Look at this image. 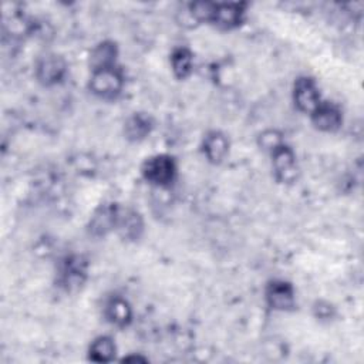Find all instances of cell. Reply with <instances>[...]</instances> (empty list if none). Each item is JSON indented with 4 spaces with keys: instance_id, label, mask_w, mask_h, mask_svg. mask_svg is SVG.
I'll return each mask as SVG.
<instances>
[{
    "instance_id": "cell-5",
    "label": "cell",
    "mask_w": 364,
    "mask_h": 364,
    "mask_svg": "<svg viewBox=\"0 0 364 364\" xmlns=\"http://www.w3.org/2000/svg\"><path fill=\"white\" fill-rule=\"evenodd\" d=\"M121 213V206L115 202L101 203L91 215L87 230L94 237H104L108 233L114 232L118 225Z\"/></svg>"
},
{
    "instance_id": "cell-1",
    "label": "cell",
    "mask_w": 364,
    "mask_h": 364,
    "mask_svg": "<svg viewBox=\"0 0 364 364\" xmlns=\"http://www.w3.org/2000/svg\"><path fill=\"white\" fill-rule=\"evenodd\" d=\"M141 173L148 183L158 188H166L176 179L178 166L171 155L156 154L144 161Z\"/></svg>"
},
{
    "instance_id": "cell-9",
    "label": "cell",
    "mask_w": 364,
    "mask_h": 364,
    "mask_svg": "<svg viewBox=\"0 0 364 364\" xmlns=\"http://www.w3.org/2000/svg\"><path fill=\"white\" fill-rule=\"evenodd\" d=\"M245 14V3H215L209 24H213L222 30H232L243 23Z\"/></svg>"
},
{
    "instance_id": "cell-14",
    "label": "cell",
    "mask_w": 364,
    "mask_h": 364,
    "mask_svg": "<svg viewBox=\"0 0 364 364\" xmlns=\"http://www.w3.org/2000/svg\"><path fill=\"white\" fill-rule=\"evenodd\" d=\"M115 232L124 240H138L144 232V219L135 209L121 208L119 219Z\"/></svg>"
},
{
    "instance_id": "cell-16",
    "label": "cell",
    "mask_w": 364,
    "mask_h": 364,
    "mask_svg": "<svg viewBox=\"0 0 364 364\" xmlns=\"http://www.w3.org/2000/svg\"><path fill=\"white\" fill-rule=\"evenodd\" d=\"M117 346L112 337L98 336L88 347V358L94 363H108L115 358Z\"/></svg>"
},
{
    "instance_id": "cell-18",
    "label": "cell",
    "mask_w": 364,
    "mask_h": 364,
    "mask_svg": "<svg viewBox=\"0 0 364 364\" xmlns=\"http://www.w3.org/2000/svg\"><path fill=\"white\" fill-rule=\"evenodd\" d=\"M284 144L283 141V135L280 131L277 129H266L259 135V145L262 149L272 152L273 149H276L279 145Z\"/></svg>"
},
{
    "instance_id": "cell-11",
    "label": "cell",
    "mask_w": 364,
    "mask_h": 364,
    "mask_svg": "<svg viewBox=\"0 0 364 364\" xmlns=\"http://www.w3.org/2000/svg\"><path fill=\"white\" fill-rule=\"evenodd\" d=\"M202 152L205 158L213 165L223 162L229 154L228 136L222 131H209L202 139Z\"/></svg>"
},
{
    "instance_id": "cell-7",
    "label": "cell",
    "mask_w": 364,
    "mask_h": 364,
    "mask_svg": "<svg viewBox=\"0 0 364 364\" xmlns=\"http://www.w3.org/2000/svg\"><path fill=\"white\" fill-rule=\"evenodd\" d=\"M264 300L272 310L290 311L296 307L294 287L283 279L270 280L264 289Z\"/></svg>"
},
{
    "instance_id": "cell-15",
    "label": "cell",
    "mask_w": 364,
    "mask_h": 364,
    "mask_svg": "<svg viewBox=\"0 0 364 364\" xmlns=\"http://www.w3.org/2000/svg\"><path fill=\"white\" fill-rule=\"evenodd\" d=\"M104 316L112 326L124 328L132 321V307L124 297L114 296L105 303Z\"/></svg>"
},
{
    "instance_id": "cell-2",
    "label": "cell",
    "mask_w": 364,
    "mask_h": 364,
    "mask_svg": "<svg viewBox=\"0 0 364 364\" xmlns=\"http://www.w3.org/2000/svg\"><path fill=\"white\" fill-rule=\"evenodd\" d=\"M90 91L102 100L117 98L124 88V75L118 67L91 71L88 81Z\"/></svg>"
},
{
    "instance_id": "cell-12",
    "label": "cell",
    "mask_w": 364,
    "mask_h": 364,
    "mask_svg": "<svg viewBox=\"0 0 364 364\" xmlns=\"http://www.w3.org/2000/svg\"><path fill=\"white\" fill-rule=\"evenodd\" d=\"M117 58H118L117 43L112 40H102L98 44H95L90 51L88 63H90L91 71H94V70L117 67Z\"/></svg>"
},
{
    "instance_id": "cell-3",
    "label": "cell",
    "mask_w": 364,
    "mask_h": 364,
    "mask_svg": "<svg viewBox=\"0 0 364 364\" xmlns=\"http://www.w3.org/2000/svg\"><path fill=\"white\" fill-rule=\"evenodd\" d=\"M88 277V260L82 255H70L58 269V284L68 293L80 290Z\"/></svg>"
},
{
    "instance_id": "cell-13",
    "label": "cell",
    "mask_w": 364,
    "mask_h": 364,
    "mask_svg": "<svg viewBox=\"0 0 364 364\" xmlns=\"http://www.w3.org/2000/svg\"><path fill=\"white\" fill-rule=\"evenodd\" d=\"M154 129V119L146 112H134L124 122V135L131 142L144 141Z\"/></svg>"
},
{
    "instance_id": "cell-4",
    "label": "cell",
    "mask_w": 364,
    "mask_h": 364,
    "mask_svg": "<svg viewBox=\"0 0 364 364\" xmlns=\"http://www.w3.org/2000/svg\"><path fill=\"white\" fill-rule=\"evenodd\" d=\"M67 63L64 57L55 53H46L40 55L34 65L36 80L44 87L60 84L67 75Z\"/></svg>"
},
{
    "instance_id": "cell-8",
    "label": "cell",
    "mask_w": 364,
    "mask_h": 364,
    "mask_svg": "<svg viewBox=\"0 0 364 364\" xmlns=\"http://www.w3.org/2000/svg\"><path fill=\"white\" fill-rule=\"evenodd\" d=\"M293 102L299 111L309 115L318 107V104L321 102V97L318 87L311 77L303 75L294 81Z\"/></svg>"
},
{
    "instance_id": "cell-6",
    "label": "cell",
    "mask_w": 364,
    "mask_h": 364,
    "mask_svg": "<svg viewBox=\"0 0 364 364\" xmlns=\"http://www.w3.org/2000/svg\"><path fill=\"white\" fill-rule=\"evenodd\" d=\"M274 178L280 183H293L299 176V166L294 151L284 142L270 152Z\"/></svg>"
},
{
    "instance_id": "cell-19",
    "label": "cell",
    "mask_w": 364,
    "mask_h": 364,
    "mask_svg": "<svg viewBox=\"0 0 364 364\" xmlns=\"http://www.w3.org/2000/svg\"><path fill=\"white\" fill-rule=\"evenodd\" d=\"M314 310H317V317H320V318H330L333 307L328 303H324V306H323V303L320 301L317 304V307H314Z\"/></svg>"
},
{
    "instance_id": "cell-17",
    "label": "cell",
    "mask_w": 364,
    "mask_h": 364,
    "mask_svg": "<svg viewBox=\"0 0 364 364\" xmlns=\"http://www.w3.org/2000/svg\"><path fill=\"white\" fill-rule=\"evenodd\" d=\"M171 68L176 78L185 80L193 70V54L188 47H176L171 53Z\"/></svg>"
},
{
    "instance_id": "cell-10",
    "label": "cell",
    "mask_w": 364,
    "mask_h": 364,
    "mask_svg": "<svg viewBox=\"0 0 364 364\" xmlns=\"http://www.w3.org/2000/svg\"><path fill=\"white\" fill-rule=\"evenodd\" d=\"M311 124L314 128L323 132H334L343 124L341 109L328 101H321L318 107L310 114Z\"/></svg>"
},
{
    "instance_id": "cell-20",
    "label": "cell",
    "mask_w": 364,
    "mask_h": 364,
    "mask_svg": "<svg viewBox=\"0 0 364 364\" xmlns=\"http://www.w3.org/2000/svg\"><path fill=\"white\" fill-rule=\"evenodd\" d=\"M122 361H142V363H145V361H148V358H145V357H141V355H128V357H124L122 358Z\"/></svg>"
}]
</instances>
